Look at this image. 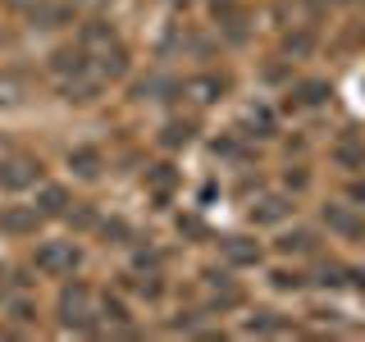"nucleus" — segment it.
I'll return each instance as SVG.
<instances>
[{"label":"nucleus","mask_w":365,"mask_h":342,"mask_svg":"<svg viewBox=\"0 0 365 342\" xmlns=\"http://www.w3.org/2000/svg\"><path fill=\"white\" fill-rule=\"evenodd\" d=\"M37 214L41 219H64L68 214V192L55 187V182H46V187L37 192Z\"/></svg>","instance_id":"nucleus-10"},{"label":"nucleus","mask_w":365,"mask_h":342,"mask_svg":"<svg viewBox=\"0 0 365 342\" xmlns=\"http://www.w3.org/2000/svg\"><path fill=\"white\" fill-rule=\"evenodd\" d=\"M205 288H210V301L220 306V311H233V306H242V288H237L228 274H205Z\"/></svg>","instance_id":"nucleus-7"},{"label":"nucleus","mask_w":365,"mask_h":342,"mask_svg":"<svg viewBox=\"0 0 365 342\" xmlns=\"http://www.w3.org/2000/svg\"><path fill=\"white\" fill-rule=\"evenodd\" d=\"M169 187H174V174H169V165H160V169H155V192L165 197Z\"/></svg>","instance_id":"nucleus-24"},{"label":"nucleus","mask_w":365,"mask_h":342,"mask_svg":"<svg viewBox=\"0 0 365 342\" xmlns=\"http://www.w3.org/2000/svg\"><path fill=\"white\" fill-rule=\"evenodd\" d=\"M279 251H288V256H306V251H315V237L297 228V233H288V237L279 242Z\"/></svg>","instance_id":"nucleus-16"},{"label":"nucleus","mask_w":365,"mask_h":342,"mask_svg":"<svg viewBox=\"0 0 365 342\" xmlns=\"http://www.w3.org/2000/svg\"><path fill=\"white\" fill-rule=\"evenodd\" d=\"M324 224L334 228L338 237H361L365 233V219L351 210V205H324Z\"/></svg>","instance_id":"nucleus-6"},{"label":"nucleus","mask_w":365,"mask_h":342,"mask_svg":"<svg viewBox=\"0 0 365 342\" xmlns=\"http://www.w3.org/2000/svg\"><path fill=\"white\" fill-rule=\"evenodd\" d=\"M101 315H106L114 328H128V311H123L119 296H106V301H101Z\"/></svg>","instance_id":"nucleus-17"},{"label":"nucleus","mask_w":365,"mask_h":342,"mask_svg":"<svg viewBox=\"0 0 365 342\" xmlns=\"http://www.w3.org/2000/svg\"><path fill=\"white\" fill-rule=\"evenodd\" d=\"M269 279H274V288H283V292H288V288L297 292V288H302V283H306V279H302V274H288V269H274V274H269Z\"/></svg>","instance_id":"nucleus-20"},{"label":"nucleus","mask_w":365,"mask_h":342,"mask_svg":"<svg viewBox=\"0 0 365 342\" xmlns=\"http://www.w3.org/2000/svg\"><path fill=\"white\" fill-rule=\"evenodd\" d=\"M324 96H329L324 83H302V87H297V105H319Z\"/></svg>","instance_id":"nucleus-19"},{"label":"nucleus","mask_w":365,"mask_h":342,"mask_svg":"<svg viewBox=\"0 0 365 342\" xmlns=\"http://www.w3.org/2000/svg\"><path fill=\"white\" fill-rule=\"evenodd\" d=\"M292 214V201L288 197H260L251 205V224H283Z\"/></svg>","instance_id":"nucleus-8"},{"label":"nucleus","mask_w":365,"mask_h":342,"mask_svg":"<svg viewBox=\"0 0 365 342\" xmlns=\"http://www.w3.org/2000/svg\"><path fill=\"white\" fill-rule=\"evenodd\" d=\"M41 182V160L37 155H0V192H23V187H37Z\"/></svg>","instance_id":"nucleus-3"},{"label":"nucleus","mask_w":365,"mask_h":342,"mask_svg":"<svg viewBox=\"0 0 365 342\" xmlns=\"http://www.w3.org/2000/svg\"><path fill=\"white\" fill-rule=\"evenodd\" d=\"M83 51L96 55L91 68H96L101 78H123V73H128V51L119 46V37H114L106 23H87V28H83Z\"/></svg>","instance_id":"nucleus-1"},{"label":"nucleus","mask_w":365,"mask_h":342,"mask_svg":"<svg viewBox=\"0 0 365 342\" xmlns=\"http://www.w3.org/2000/svg\"><path fill=\"white\" fill-rule=\"evenodd\" d=\"M187 137H192V128H187V123H169V128H165V146H187Z\"/></svg>","instance_id":"nucleus-21"},{"label":"nucleus","mask_w":365,"mask_h":342,"mask_svg":"<svg viewBox=\"0 0 365 342\" xmlns=\"http://www.w3.org/2000/svg\"><path fill=\"white\" fill-rule=\"evenodd\" d=\"M279 319H274V315H260V319H251V333H279Z\"/></svg>","instance_id":"nucleus-23"},{"label":"nucleus","mask_w":365,"mask_h":342,"mask_svg":"<svg viewBox=\"0 0 365 342\" xmlns=\"http://www.w3.org/2000/svg\"><path fill=\"white\" fill-rule=\"evenodd\" d=\"M60 324L73 328V333H91V328H96V306H91L87 283H68L60 292Z\"/></svg>","instance_id":"nucleus-2"},{"label":"nucleus","mask_w":365,"mask_h":342,"mask_svg":"<svg viewBox=\"0 0 365 342\" xmlns=\"http://www.w3.org/2000/svg\"><path fill=\"white\" fill-rule=\"evenodd\" d=\"M334 160L342 169H365V137H338V146H334Z\"/></svg>","instance_id":"nucleus-11"},{"label":"nucleus","mask_w":365,"mask_h":342,"mask_svg":"<svg viewBox=\"0 0 365 342\" xmlns=\"http://www.w3.org/2000/svg\"><path fill=\"white\" fill-rule=\"evenodd\" d=\"M55 73L60 78H68V73H78V68H87V51L83 46H73V51H55Z\"/></svg>","instance_id":"nucleus-15"},{"label":"nucleus","mask_w":365,"mask_h":342,"mask_svg":"<svg viewBox=\"0 0 365 342\" xmlns=\"http://www.w3.org/2000/svg\"><path fill=\"white\" fill-rule=\"evenodd\" d=\"M215 19H224V28H228V37H233V41H242V37H247V28H242L247 14L233 5V0H215Z\"/></svg>","instance_id":"nucleus-13"},{"label":"nucleus","mask_w":365,"mask_h":342,"mask_svg":"<svg viewBox=\"0 0 365 342\" xmlns=\"http://www.w3.org/2000/svg\"><path fill=\"white\" fill-rule=\"evenodd\" d=\"M37 224H41V214H37V205H9V210H0V228L5 233H37Z\"/></svg>","instance_id":"nucleus-9"},{"label":"nucleus","mask_w":365,"mask_h":342,"mask_svg":"<svg viewBox=\"0 0 365 342\" xmlns=\"http://www.w3.org/2000/svg\"><path fill=\"white\" fill-rule=\"evenodd\" d=\"M101 233H106V237H119V242H128V237H133V228L123 224V219H106V224H101Z\"/></svg>","instance_id":"nucleus-22"},{"label":"nucleus","mask_w":365,"mask_h":342,"mask_svg":"<svg viewBox=\"0 0 365 342\" xmlns=\"http://www.w3.org/2000/svg\"><path fill=\"white\" fill-rule=\"evenodd\" d=\"M351 201H365V178H356V182H351Z\"/></svg>","instance_id":"nucleus-25"},{"label":"nucleus","mask_w":365,"mask_h":342,"mask_svg":"<svg viewBox=\"0 0 365 342\" xmlns=\"http://www.w3.org/2000/svg\"><path fill=\"white\" fill-rule=\"evenodd\" d=\"M5 292H9V269L0 265V301H5Z\"/></svg>","instance_id":"nucleus-26"},{"label":"nucleus","mask_w":365,"mask_h":342,"mask_svg":"<svg viewBox=\"0 0 365 342\" xmlns=\"http://www.w3.org/2000/svg\"><path fill=\"white\" fill-rule=\"evenodd\" d=\"M78 247L73 242H46L37 247V269L46 274V279H68V274L78 269Z\"/></svg>","instance_id":"nucleus-4"},{"label":"nucleus","mask_w":365,"mask_h":342,"mask_svg":"<svg viewBox=\"0 0 365 342\" xmlns=\"http://www.w3.org/2000/svg\"><path fill=\"white\" fill-rule=\"evenodd\" d=\"M101 83L106 78L96 73V68H78V73H68V78H60V87H64V100H78V105H87V100H96L101 96Z\"/></svg>","instance_id":"nucleus-5"},{"label":"nucleus","mask_w":365,"mask_h":342,"mask_svg":"<svg viewBox=\"0 0 365 342\" xmlns=\"http://www.w3.org/2000/svg\"><path fill=\"white\" fill-rule=\"evenodd\" d=\"M187 91H197V100H215L224 91V78H197V83H187Z\"/></svg>","instance_id":"nucleus-18"},{"label":"nucleus","mask_w":365,"mask_h":342,"mask_svg":"<svg viewBox=\"0 0 365 342\" xmlns=\"http://www.w3.org/2000/svg\"><path fill=\"white\" fill-rule=\"evenodd\" d=\"M224 256L233 260V265H256V260H260V247L247 242V237H228V242H224Z\"/></svg>","instance_id":"nucleus-14"},{"label":"nucleus","mask_w":365,"mask_h":342,"mask_svg":"<svg viewBox=\"0 0 365 342\" xmlns=\"http://www.w3.org/2000/svg\"><path fill=\"white\" fill-rule=\"evenodd\" d=\"M68 169H73L78 178H101V151H96V146H78V151H68Z\"/></svg>","instance_id":"nucleus-12"}]
</instances>
